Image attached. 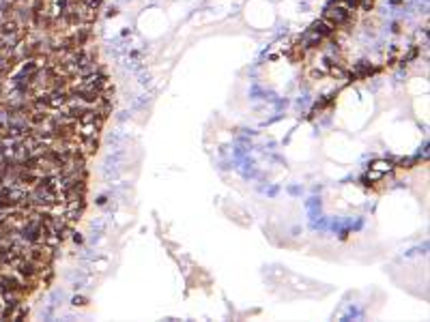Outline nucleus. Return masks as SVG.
<instances>
[{
	"mask_svg": "<svg viewBox=\"0 0 430 322\" xmlns=\"http://www.w3.org/2000/svg\"><path fill=\"white\" fill-rule=\"evenodd\" d=\"M325 18L329 20V24H342L349 20V7H329L325 11Z\"/></svg>",
	"mask_w": 430,
	"mask_h": 322,
	"instance_id": "nucleus-1",
	"label": "nucleus"
}]
</instances>
